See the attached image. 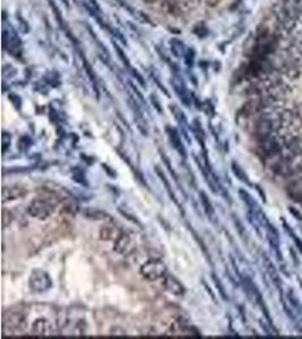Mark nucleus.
Masks as SVG:
<instances>
[{
    "label": "nucleus",
    "mask_w": 302,
    "mask_h": 339,
    "mask_svg": "<svg viewBox=\"0 0 302 339\" xmlns=\"http://www.w3.org/2000/svg\"><path fill=\"white\" fill-rule=\"evenodd\" d=\"M28 328L26 315L22 311L12 310L4 313L3 317V333L14 335L23 332Z\"/></svg>",
    "instance_id": "obj_1"
},
{
    "label": "nucleus",
    "mask_w": 302,
    "mask_h": 339,
    "mask_svg": "<svg viewBox=\"0 0 302 339\" xmlns=\"http://www.w3.org/2000/svg\"><path fill=\"white\" fill-rule=\"evenodd\" d=\"M120 234L121 232L119 231V229H117L116 225H110V224L104 225L100 231V238L105 241L116 240Z\"/></svg>",
    "instance_id": "obj_10"
},
{
    "label": "nucleus",
    "mask_w": 302,
    "mask_h": 339,
    "mask_svg": "<svg viewBox=\"0 0 302 339\" xmlns=\"http://www.w3.org/2000/svg\"><path fill=\"white\" fill-rule=\"evenodd\" d=\"M32 332L39 336H49L52 333V326L45 319H38L32 326Z\"/></svg>",
    "instance_id": "obj_9"
},
{
    "label": "nucleus",
    "mask_w": 302,
    "mask_h": 339,
    "mask_svg": "<svg viewBox=\"0 0 302 339\" xmlns=\"http://www.w3.org/2000/svg\"><path fill=\"white\" fill-rule=\"evenodd\" d=\"M136 250V242L130 235L121 233L116 239L115 251L121 256H129Z\"/></svg>",
    "instance_id": "obj_5"
},
{
    "label": "nucleus",
    "mask_w": 302,
    "mask_h": 339,
    "mask_svg": "<svg viewBox=\"0 0 302 339\" xmlns=\"http://www.w3.org/2000/svg\"><path fill=\"white\" fill-rule=\"evenodd\" d=\"M30 289L33 292L43 293L47 292L52 286V279L48 273L42 269H34L29 278Z\"/></svg>",
    "instance_id": "obj_4"
},
{
    "label": "nucleus",
    "mask_w": 302,
    "mask_h": 339,
    "mask_svg": "<svg viewBox=\"0 0 302 339\" xmlns=\"http://www.w3.org/2000/svg\"><path fill=\"white\" fill-rule=\"evenodd\" d=\"M202 203H203V205H204L205 210H206V213H207L208 216H213L214 209H213L212 204H211V202H209V200H208V198L206 197V194L203 193V192H202Z\"/></svg>",
    "instance_id": "obj_12"
},
{
    "label": "nucleus",
    "mask_w": 302,
    "mask_h": 339,
    "mask_svg": "<svg viewBox=\"0 0 302 339\" xmlns=\"http://www.w3.org/2000/svg\"><path fill=\"white\" fill-rule=\"evenodd\" d=\"M169 131V137H170V140L173 144V146H175L176 150L182 154V155H185V148L182 146V143L180 140V138H179L178 132L175 129H168Z\"/></svg>",
    "instance_id": "obj_11"
},
{
    "label": "nucleus",
    "mask_w": 302,
    "mask_h": 339,
    "mask_svg": "<svg viewBox=\"0 0 302 339\" xmlns=\"http://www.w3.org/2000/svg\"><path fill=\"white\" fill-rule=\"evenodd\" d=\"M232 167H233V170H234V174H235V176H237L238 178H240L241 180H243V182H248V179H245L244 172H242V170H241V168H240L239 166L235 165V164H233Z\"/></svg>",
    "instance_id": "obj_13"
},
{
    "label": "nucleus",
    "mask_w": 302,
    "mask_h": 339,
    "mask_svg": "<svg viewBox=\"0 0 302 339\" xmlns=\"http://www.w3.org/2000/svg\"><path fill=\"white\" fill-rule=\"evenodd\" d=\"M162 279H163V285H164L166 290L169 293H171V294L177 295V296H182L183 294H185V292H186L185 286H183L175 276L167 274Z\"/></svg>",
    "instance_id": "obj_6"
},
{
    "label": "nucleus",
    "mask_w": 302,
    "mask_h": 339,
    "mask_svg": "<svg viewBox=\"0 0 302 339\" xmlns=\"http://www.w3.org/2000/svg\"><path fill=\"white\" fill-rule=\"evenodd\" d=\"M171 332L176 333L179 336H193V335H198L197 330L185 319H178L177 321L173 322L171 326Z\"/></svg>",
    "instance_id": "obj_8"
},
{
    "label": "nucleus",
    "mask_w": 302,
    "mask_h": 339,
    "mask_svg": "<svg viewBox=\"0 0 302 339\" xmlns=\"http://www.w3.org/2000/svg\"><path fill=\"white\" fill-rule=\"evenodd\" d=\"M141 274L145 279L150 281L161 279L168 274L167 266L160 259H151L146 261L144 265H142Z\"/></svg>",
    "instance_id": "obj_3"
},
{
    "label": "nucleus",
    "mask_w": 302,
    "mask_h": 339,
    "mask_svg": "<svg viewBox=\"0 0 302 339\" xmlns=\"http://www.w3.org/2000/svg\"><path fill=\"white\" fill-rule=\"evenodd\" d=\"M54 210L56 205L50 199L35 198L29 205L28 214L35 219L45 220L54 213Z\"/></svg>",
    "instance_id": "obj_2"
},
{
    "label": "nucleus",
    "mask_w": 302,
    "mask_h": 339,
    "mask_svg": "<svg viewBox=\"0 0 302 339\" xmlns=\"http://www.w3.org/2000/svg\"><path fill=\"white\" fill-rule=\"evenodd\" d=\"M28 194V190L24 187L20 186H10V187H5L3 189V202H14L25 197Z\"/></svg>",
    "instance_id": "obj_7"
}]
</instances>
